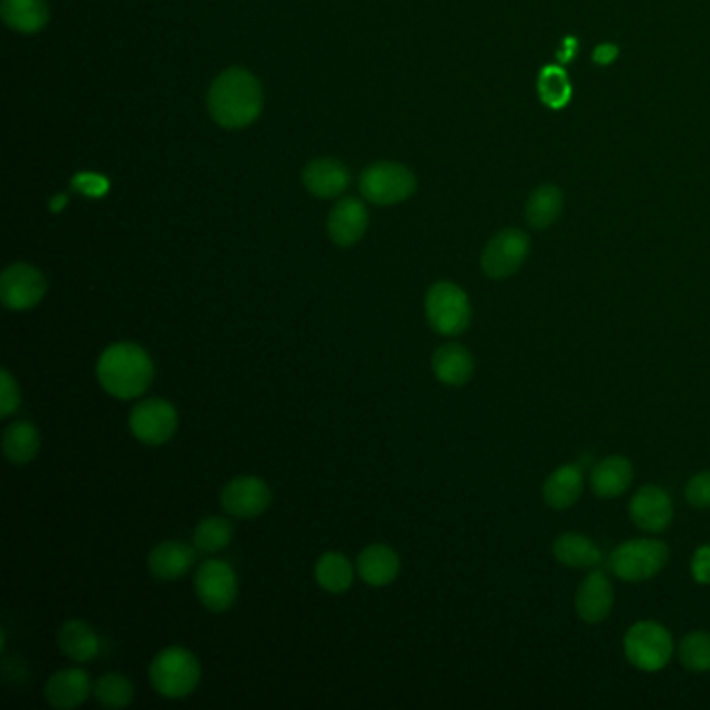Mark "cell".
<instances>
[{"label":"cell","instance_id":"6da1fadb","mask_svg":"<svg viewBox=\"0 0 710 710\" xmlns=\"http://www.w3.org/2000/svg\"><path fill=\"white\" fill-rule=\"evenodd\" d=\"M263 111L261 81L242 67L219 74L208 90V113L226 129L251 126Z\"/></svg>","mask_w":710,"mask_h":710},{"label":"cell","instance_id":"7a4b0ae2","mask_svg":"<svg viewBox=\"0 0 710 710\" xmlns=\"http://www.w3.org/2000/svg\"><path fill=\"white\" fill-rule=\"evenodd\" d=\"M97 378L106 394L119 401L142 396L154 378V365L149 353L131 342L111 344L97 365Z\"/></svg>","mask_w":710,"mask_h":710},{"label":"cell","instance_id":"3957f363","mask_svg":"<svg viewBox=\"0 0 710 710\" xmlns=\"http://www.w3.org/2000/svg\"><path fill=\"white\" fill-rule=\"evenodd\" d=\"M669 562V548L660 540L639 537L619 544L609 557V571L627 582L639 584L657 578Z\"/></svg>","mask_w":710,"mask_h":710},{"label":"cell","instance_id":"277c9868","mask_svg":"<svg viewBox=\"0 0 710 710\" xmlns=\"http://www.w3.org/2000/svg\"><path fill=\"white\" fill-rule=\"evenodd\" d=\"M151 684L163 698L179 700L190 696L201 684V662L186 648L161 650L149 669Z\"/></svg>","mask_w":710,"mask_h":710},{"label":"cell","instance_id":"5b68a950","mask_svg":"<svg viewBox=\"0 0 710 710\" xmlns=\"http://www.w3.org/2000/svg\"><path fill=\"white\" fill-rule=\"evenodd\" d=\"M426 317L432 330L442 335L465 333L473 317L467 292L453 281L433 283L426 296Z\"/></svg>","mask_w":710,"mask_h":710},{"label":"cell","instance_id":"8992f818","mask_svg":"<svg viewBox=\"0 0 710 710\" xmlns=\"http://www.w3.org/2000/svg\"><path fill=\"white\" fill-rule=\"evenodd\" d=\"M623 650L635 669L655 673L671 662L675 644L667 627L657 621H637L625 634Z\"/></svg>","mask_w":710,"mask_h":710},{"label":"cell","instance_id":"52a82bcc","mask_svg":"<svg viewBox=\"0 0 710 710\" xmlns=\"http://www.w3.org/2000/svg\"><path fill=\"white\" fill-rule=\"evenodd\" d=\"M417 190V179L398 163H376L369 165L360 176V192L369 203H405Z\"/></svg>","mask_w":710,"mask_h":710},{"label":"cell","instance_id":"ba28073f","mask_svg":"<svg viewBox=\"0 0 710 710\" xmlns=\"http://www.w3.org/2000/svg\"><path fill=\"white\" fill-rule=\"evenodd\" d=\"M129 430L149 446H161L178 432V410L163 398H149L129 413Z\"/></svg>","mask_w":710,"mask_h":710},{"label":"cell","instance_id":"9c48e42d","mask_svg":"<svg viewBox=\"0 0 710 710\" xmlns=\"http://www.w3.org/2000/svg\"><path fill=\"white\" fill-rule=\"evenodd\" d=\"M194 589L204 609L226 612L238 598V578L226 560L208 558L196 571Z\"/></svg>","mask_w":710,"mask_h":710},{"label":"cell","instance_id":"30bf717a","mask_svg":"<svg viewBox=\"0 0 710 710\" xmlns=\"http://www.w3.org/2000/svg\"><path fill=\"white\" fill-rule=\"evenodd\" d=\"M530 254V240L519 229H505L496 233L482 253V269L487 278H510L521 269Z\"/></svg>","mask_w":710,"mask_h":710},{"label":"cell","instance_id":"8fae6325","mask_svg":"<svg viewBox=\"0 0 710 710\" xmlns=\"http://www.w3.org/2000/svg\"><path fill=\"white\" fill-rule=\"evenodd\" d=\"M47 294V278L27 263L9 265L0 276V301L11 310H27Z\"/></svg>","mask_w":710,"mask_h":710},{"label":"cell","instance_id":"7c38bea8","mask_svg":"<svg viewBox=\"0 0 710 710\" xmlns=\"http://www.w3.org/2000/svg\"><path fill=\"white\" fill-rule=\"evenodd\" d=\"M269 505H271L269 485L254 476L236 478L221 492V507L236 519L258 517L269 508Z\"/></svg>","mask_w":710,"mask_h":710},{"label":"cell","instance_id":"4fadbf2b","mask_svg":"<svg viewBox=\"0 0 710 710\" xmlns=\"http://www.w3.org/2000/svg\"><path fill=\"white\" fill-rule=\"evenodd\" d=\"M630 517L642 532H664L673 521L671 496L659 485H644L630 503Z\"/></svg>","mask_w":710,"mask_h":710},{"label":"cell","instance_id":"5bb4252c","mask_svg":"<svg viewBox=\"0 0 710 710\" xmlns=\"http://www.w3.org/2000/svg\"><path fill=\"white\" fill-rule=\"evenodd\" d=\"M614 605V589L605 571L592 569L575 594V610L585 623H603Z\"/></svg>","mask_w":710,"mask_h":710},{"label":"cell","instance_id":"9a60e30c","mask_svg":"<svg viewBox=\"0 0 710 710\" xmlns=\"http://www.w3.org/2000/svg\"><path fill=\"white\" fill-rule=\"evenodd\" d=\"M90 675L81 669H63L56 671L45 685V698L54 709H76L88 700L92 694Z\"/></svg>","mask_w":710,"mask_h":710},{"label":"cell","instance_id":"2e32d148","mask_svg":"<svg viewBox=\"0 0 710 710\" xmlns=\"http://www.w3.org/2000/svg\"><path fill=\"white\" fill-rule=\"evenodd\" d=\"M369 226L367 206L358 199H344L331 208L328 219L330 238L338 246H353L356 244Z\"/></svg>","mask_w":710,"mask_h":710},{"label":"cell","instance_id":"e0dca14e","mask_svg":"<svg viewBox=\"0 0 710 710\" xmlns=\"http://www.w3.org/2000/svg\"><path fill=\"white\" fill-rule=\"evenodd\" d=\"M306 190L317 199H335L340 196L348 183V169L335 159H317L310 161L303 172Z\"/></svg>","mask_w":710,"mask_h":710},{"label":"cell","instance_id":"ac0fdd59","mask_svg":"<svg viewBox=\"0 0 710 710\" xmlns=\"http://www.w3.org/2000/svg\"><path fill=\"white\" fill-rule=\"evenodd\" d=\"M196 560L194 548L183 542H161L156 544L149 555V569L156 580L161 582H176L183 578Z\"/></svg>","mask_w":710,"mask_h":710},{"label":"cell","instance_id":"d6986e66","mask_svg":"<svg viewBox=\"0 0 710 710\" xmlns=\"http://www.w3.org/2000/svg\"><path fill=\"white\" fill-rule=\"evenodd\" d=\"M634 482V467L630 458L607 457L603 458L589 476L592 492L598 498H619L627 492V487Z\"/></svg>","mask_w":710,"mask_h":710},{"label":"cell","instance_id":"ffe728a7","mask_svg":"<svg viewBox=\"0 0 710 710\" xmlns=\"http://www.w3.org/2000/svg\"><path fill=\"white\" fill-rule=\"evenodd\" d=\"M433 376L446 385H465L473 378L476 358L460 344H444L432 356Z\"/></svg>","mask_w":710,"mask_h":710},{"label":"cell","instance_id":"44dd1931","mask_svg":"<svg viewBox=\"0 0 710 710\" xmlns=\"http://www.w3.org/2000/svg\"><path fill=\"white\" fill-rule=\"evenodd\" d=\"M356 571L365 584L376 587L392 584L398 578L401 558L390 546L373 544L356 558Z\"/></svg>","mask_w":710,"mask_h":710},{"label":"cell","instance_id":"7402d4cb","mask_svg":"<svg viewBox=\"0 0 710 710\" xmlns=\"http://www.w3.org/2000/svg\"><path fill=\"white\" fill-rule=\"evenodd\" d=\"M584 492V476L575 465H562L555 469L542 487L546 505L555 510L573 507Z\"/></svg>","mask_w":710,"mask_h":710},{"label":"cell","instance_id":"603a6c76","mask_svg":"<svg viewBox=\"0 0 710 710\" xmlns=\"http://www.w3.org/2000/svg\"><path fill=\"white\" fill-rule=\"evenodd\" d=\"M553 555L560 565L571 569H596L603 565V550L582 533L567 532L553 544Z\"/></svg>","mask_w":710,"mask_h":710},{"label":"cell","instance_id":"cb8c5ba5","mask_svg":"<svg viewBox=\"0 0 710 710\" xmlns=\"http://www.w3.org/2000/svg\"><path fill=\"white\" fill-rule=\"evenodd\" d=\"M0 13L4 24L20 34H38L51 17L47 0H2Z\"/></svg>","mask_w":710,"mask_h":710},{"label":"cell","instance_id":"d4e9b609","mask_svg":"<svg viewBox=\"0 0 710 710\" xmlns=\"http://www.w3.org/2000/svg\"><path fill=\"white\" fill-rule=\"evenodd\" d=\"M59 648L67 659L88 662L101 652V639L84 621H67L59 630Z\"/></svg>","mask_w":710,"mask_h":710},{"label":"cell","instance_id":"484cf974","mask_svg":"<svg viewBox=\"0 0 710 710\" xmlns=\"http://www.w3.org/2000/svg\"><path fill=\"white\" fill-rule=\"evenodd\" d=\"M4 457L13 465L31 462L40 451V433L29 421H15L2 433Z\"/></svg>","mask_w":710,"mask_h":710},{"label":"cell","instance_id":"4316f807","mask_svg":"<svg viewBox=\"0 0 710 710\" xmlns=\"http://www.w3.org/2000/svg\"><path fill=\"white\" fill-rule=\"evenodd\" d=\"M315 580L324 589L333 592V594H342L353 585L355 569H353L351 560L344 555L328 553V555H324L317 560Z\"/></svg>","mask_w":710,"mask_h":710},{"label":"cell","instance_id":"83f0119b","mask_svg":"<svg viewBox=\"0 0 710 710\" xmlns=\"http://www.w3.org/2000/svg\"><path fill=\"white\" fill-rule=\"evenodd\" d=\"M562 196L555 186L537 188L528 203V224L533 229H546L553 226L560 215Z\"/></svg>","mask_w":710,"mask_h":710},{"label":"cell","instance_id":"f1b7e54d","mask_svg":"<svg viewBox=\"0 0 710 710\" xmlns=\"http://www.w3.org/2000/svg\"><path fill=\"white\" fill-rule=\"evenodd\" d=\"M233 537V528L224 517H208L201 521L194 530V546L196 550L213 555L228 548Z\"/></svg>","mask_w":710,"mask_h":710},{"label":"cell","instance_id":"f546056e","mask_svg":"<svg viewBox=\"0 0 710 710\" xmlns=\"http://www.w3.org/2000/svg\"><path fill=\"white\" fill-rule=\"evenodd\" d=\"M97 702L109 709H126L134 700V685L122 673H106L92 689Z\"/></svg>","mask_w":710,"mask_h":710},{"label":"cell","instance_id":"4dcf8cb0","mask_svg":"<svg viewBox=\"0 0 710 710\" xmlns=\"http://www.w3.org/2000/svg\"><path fill=\"white\" fill-rule=\"evenodd\" d=\"M680 660L687 671L705 673L710 671V634L692 632L680 642Z\"/></svg>","mask_w":710,"mask_h":710},{"label":"cell","instance_id":"1f68e13d","mask_svg":"<svg viewBox=\"0 0 710 710\" xmlns=\"http://www.w3.org/2000/svg\"><path fill=\"white\" fill-rule=\"evenodd\" d=\"M537 90H540V99L546 102L548 106H553V109L565 106L571 99L569 77L560 67H546L540 74Z\"/></svg>","mask_w":710,"mask_h":710},{"label":"cell","instance_id":"d6a6232c","mask_svg":"<svg viewBox=\"0 0 710 710\" xmlns=\"http://www.w3.org/2000/svg\"><path fill=\"white\" fill-rule=\"evenodd\" d=\"M685 500L694 508H710V471H700L687 482Z\"/></svg>","mask_w":710,"mask_h":710},{"label":"cell","instance_id":"836d02e7","mask_svg":"<svg viewBox=\"0 0 710 710\" xmlns=\"http://www.w3.org/2000/svg\"><path fill=\"white\" fill-rule=\"evenodd\" d=\"M2 378V388H0V417L7 419L11 417L20 405H22V394H20V385L17 381L13 380V376L4 369L0 373Z\"/></svg>","mask_w":710,"mask_h":710},{"label":"cell","instance_id":"e575fe53","mask_svg":"<svg viewBox=\"0 0 710 710\" xmlns=\"http://www.w3.org/2000/svg\"><path fill=\"white\" fill-rule=\"evenodd\" d=\"M692 575L698 584H710V546H700L692 558Z\"/></svg>","mask_w":710,"mask_h":710},{"label":"cell","instance_id":"d590c367","mask_svg":"<svg viewBox=\"0 0 710 710\" xmlns=\"http://www.w3.org/2000/svg\"><path fill=\"white\" fill-rule=\"evenodd\" d=\"M617 54H619V49L614 45H600L594 51V61L598 65H610L617 59Z\"/></svg>","mask_w":710,"mask_h":710},{"label":"cell","instance_id":"8d00e7d4","mask_svg":"<svg viewBox=\"0 0 710 710\" xmlns=\"http://www.w3.org/2000/svg\"><path fill=\"white\" fill-rule=\"evenodd\" d=\"M575 49H578V42H575L573 38H567V40H565V51H562V54H558V59H560L562 63L571 61L573 54H575Z\"/></svg>","mask_w":710,"mask_h":710}]
</instances>
